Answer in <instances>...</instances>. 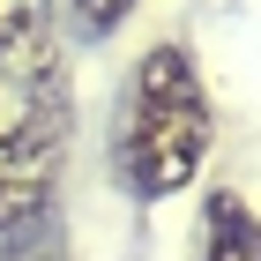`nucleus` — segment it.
Wrapping results in <instances>:
<instances>
[{
    "instance_id": "nucleus-1",
    "label": "nucleus",
    "mask_w": 261,
    "mask_h": 261,
    "mask_svg": "<svg viewBox=\"0 0 261 261\" xmlns=\"http://www.w3.org/2000/svg\"><path fill=\"white\" fill-rule=\"evenodd\" d=\"M217 142V112H209V82H201L194 53L179 38H157L127 75V105H120V179L142 201H172L179 187H194L201 157Z\"/></svg>"
},
{
    "instance_id": "nucleus-2",
    "label": "nucleus",
    "mask_w": 261,
    "mask_h": 261,
    "mask_svg": "<svg viewBox=\"0 0 261 261\" xmlns=\"http://www.w3.org/2000/svg\"><path fill=\"white\" fill-rule=\"evenodd\" d=\"M67 164V75H0V224H38Z\"/></svg>"
},
{
    "instance_id": "nucleus-3",
    "label": "nucleus",
    "mask_w": 261,
    "mask_h": 261,
    "mask_svg": "<svg viewBox=\"0 0 261 261\" xmlns=\"http://www.w3.org/2000/svg\"><path fill=\"white\" fill-rule=\"evenodd\" d=\"M0 75H60L53 0H0Z\"/></svg>"
},
{
    "instance_id": "nucleus-4",
    "label": "nucleus",
    "mask_w": 261,
    "mask_h": 261,
    "mask_svg": "<svg viewBox=\"0 0 261 261\" xmlns=\"http://www.w3.org/2000/svg\"><path fill=\"white\" fill-rule=\"evenodd\" d=\"M201 261H261V217L239 194H209V209H201Z\"/></svg>"
},
{
    "instance_id": "nucleus-5",
    "label": "nucleus",
    "mask_w": 261,
    "mask_h": 261,
    "mask_svg": "<svg viewBox=\"0 0 261 261\" xmlns=\"http://www.w3.org/2000/svg\"><path fill=\"white\" fill-rule=\"evenodd\" d=\"M67 8H75V22L90 30V38H105V30H120V22L135 15L142 0H67Z\"/></svg>"
},
{
    "instance_id": "nucleus-6",
    "label": "nucleus",
    "mask_w": 261,
    "mask_h": 261,
    "mask_svg": "<svg viewBox=\"0 0 261 261\" xmlns=\"http://www.w3.org/2000/svg\"><path fill=\"white\" fill-rule=\"evenodd\" d=\"M45 261H67V254H45Z\"/></svg>"
}]
</instances>
